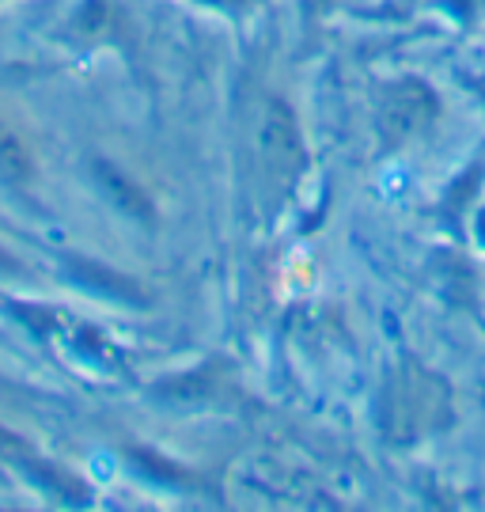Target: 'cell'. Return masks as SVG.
Returning <instances> with one entry per match:
<instances>
[{"label":"cell","instance_id":"obj_3","mask_svg":"<svg viewBox=\"0 0 485 512\" xmlns=\"http://www.w3.org/2000/svg\"><path fill=\"white\" fill-rule=\"evenodd\" d=\"M35 175V160H31V152L27 145L19 141L16 129H8L0 122V183H27Z\"/></svg>","mask_w":485,"mask_h":512},{"label":"cell","instance_id":"obj_5","mask_svg":"<svg viewBox=\"0 0 485 512\" xmlns=\"http://www.w3.org/2000/svg\"><path fill=\"white\" fill-rule=\"evenodd\" d=\"M0 274H12V258L0 251Z\"/></svg>","mask_w":485,"mask_h":512},{"label":"cell","instance_id":"obj_4","mask_svg":"<svg viewBox=\"0 0 485 512\" xmlns=\"http://www.w3.org/2000/svg\"><path fill=\"white\" fill-rule=\"evenodd\" d=\"M99 183H103V190L114 198V205H118V209H126V213H133V217H148V202H144V194L129 183L122 171L99 164Z\"/></svg>","mask_w":485,"mask_h":512},{"label":"cell","instance_id":"obj_6","mask_svg":"<svg viewBox=\"0 0 485 512\" xmlns=\"http://www.w3.org/2000/svg\"><path fill=\"white\" fill-rule=\"evenodd\" d=\"M482 95H485V84H482Z\"/></svg>","mask_w":485,"mask_h":512},{"label":"cell","instance_id":"obj_1","mask_svg":"<svg viewBox=\"0 0 485 512\" xmlns=\"http://www.w3.org/2000/svg\"><path fill=\"white\" fill-rule=\"evenodd\" d=\"M436 110H440V103H436L429 84H421L414 76L398 80L379 103V133L391 145H406V141H414L417 133H425L436 122Z\"/></svg>","mask_w":485,"mask_h":512},{"label":"cell","instance_id":"obj_2","mask_svg":"<svg viewBox=\"0 0 485 512\" xmlns=\"http://www.w3.org/2000/svg\"><path fill=\"white\" fill-rule=\"evenodd\" d=\"M258 148H262V160L273 175L281 179H292L300 164H304V145H300V129H296V118L288 114L285 103H270L266 107V118L258 126Z\"/></svg>","mask_w":485,"mask_h":512}]
</instances>
